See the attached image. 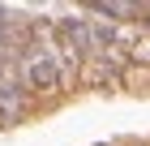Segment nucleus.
I'll return each instance as SVG.
<instances>
[{
    "instance_id": "nucleus-3",
    "label": "nucleus",
    "mask_w": 150,
    "mask_h": 146,
    "mask_svg": "<svg viewBox=\"0 0 150 146\" xmlns=\"http://www.w3.org/2000/svg\"><path fill=\"white\" fill-rule=\"evenodd\" d=\"M120 86H129V90H150V69L129 60V69L120 73Z\"/></svg>"
},
{
    "instance_id": "nucleus-1",
    "label": "nucleus",
    "mask_w": 150,
    "mask_h": 146,
    "mask_svg": "<svg viewBox=\"0 0 150 146\" xmlns=\"http://www.w3.org/2000/svg\"><path fill=\"white\" fill-rule=\"evenodd\" d=\"M17 82H22L35 99H60L64 95V78H60V65L52 56H43L35 43L17 56Z\"/></svg>"
},
{
    "instance_id": "nucleus-2",
    "label": "nucleus",
    "mask_w": 150,
    "mask_h": 146,
    "mask_svg": "<svg viewBox=\"0 0 150 146\" xmlns=\"http://www.w3.org/2000/svg\"><path fill=\"white\" fill-rule=\"evenodd\" d=\"M112 82H120V73H116L107 60H86V65H81L77 86H112Z\"/></svg>"
}]
</instances>
